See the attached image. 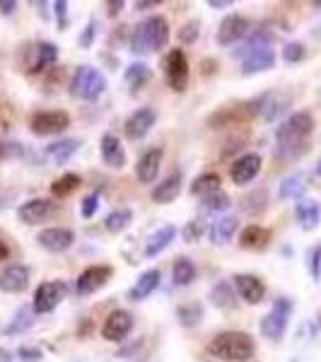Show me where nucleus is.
<instances>
[{
  "mask_svg": "<svg viewBox=\"0 0 321 362\" xmlns=\"http://www.w3.org/2000/svg\"><path fill=\"white\" fill-rule=\"evenodd\" d=\"M8 256H10V247L3 242V239H0V261H5Z\"/></svg>",
  "mask_w": 321,
  "mask_h": 362,
  "instance_id": "864d4df0",
  "label": "nucleus"
},
{
  "mask_svg": "<svg viewBox=\"0 0 321 362\" xmlns=\"http://www.w3.org/2000/svg\"><path fill=\"white\" fill-rule=\"evenodd\" d=\"M25 155L22 143H8V140H0V160H10V157Z\"/></svg>",
  "mask_w": 321,
  "mask_h": 362,
  "instance_id": "a19ab883",
  "label": "nucleus"
},
{
  "mask_svg": "<svg viewBox=\"0 0 321 362\" xmlns=\"http://www.w3.org/2000/svg\"><path fill=\"white\" fill-rule=\"evenodd\" d=\"M208 5L215 10H225V8H232V0H208Z\"/></svg>",
  "mask_w": 321,
  "mask_h": 362,
  "instance_id": "09e8293b",
  "label": "nucleus"
},
{
  "mask_svg": "<svg viewBox=\"0 0 321 362\" xmlns=\"http://www.w3.org/2000/svg\"><path fill=\"white\" fill-rule=\"evenodd\" d=\"M305 56H307V49H305V44H300V42H290L283 49V61L285 63H300Z\"/></svg>",
  "mask_w": 321,
  "mask_h": 362,
  "instance_id": "ea45409f",
  "label": "nucleus"
},
{
  "mask_svg": "<svg viewBox=\"0 0 321 362\" xmlns=\"http://www.w3.org/2000/svg\"><path fill=\"white\" fill-rule=\"evenodd\" d=\"M179 194H182V177H179V174H172V177L160 181V184L153 189V201L160 203V206H167V203L177 201Z\"/></svg>",
  "mask_w": 321,
  "mask_h": 362,
  "instance_id": "5701e85b",
  "label": "nucleus"
},
{
  "mask_svg": "<svg viewBox=\"0 0 321 362\" xmlns=\"http://www.w3.org/2000/svg\"><path fill=\"white\" fill-rule=\"evenodd\" d=\"M155 121H157V114L153 112V109H148V107H145V109H138V112H133V114L126 119V124H124L126 138H128V140H140V138H145L150 131H153Z\"/></svg>",
  "mask_w": 321,
  "mask_h": 362,
  "instance_id": "ddd939ff",
  "label": "nucleus"
},
{
  "mask_svg": "<svg viewBox=\"0 0 321 362\" xmlns=\"http://www.w3.org/2000/svg\"><path fill=\"white\" fill-rule=\"evenodd\" d=\"M235 285H237L239 297H242L244 302H249V305H259V302L266 297V285L256 276H249V273H239V276H235Z\"/></svg>",
  "mask_w": 321,
  "mask_h": 362,
  "instance_id": "f3484780",
  "label": "nucleus"
},
{
  "mask_svg": "<svg viewBox=\"0 0 321 362\" xmlns=\"http://www.w3.org/2000/svg\"><path fill=\"white\" fill-rule=\"evenodd\" d=\"M78 150H80V140H75V138L56 140V143H51L49 148H46V157H49L54 165H63V162H68Z\"/></svg>",
  "mask_w": 321,
  "mask_h": 362,
  "instance_id": "b1692460",
  "label": "nucleus"
},
{
  "mask_svg": "<svg viewBox=\"0 0 321 362\" xmlns=\"http://www.w3.org/2000/svg\"><path fill=\"white\" fill-rule=\"evenodd\" d=\"M317 174H321V160H319V165H317Z\"/></svg>",
  "mask_w": 321,
  "mask_h": 362,
  "instance_id": "5fc2aeb1",
  "label": "nucleus"
},
{
  "mask_svg": "<svg viewBox=\"0 0 321 362\" xmlns=\"http://www.w3.org/2000/svg\"><path fill=\"white\" fill-rule=\"evenodd\" d=\"M174 235H177V227L174 225H165L155 232L153 237L148 239V247H145V256H157L160 251H165L169 244L174 242Z\"/></svg>",
  "mask_w": 321,
  "mask_h": 362,
  "instance_id": "bb28decb",
  "label": "nucleus"
},
{
  "mask_svg": "<svg viewBox=\"0 0 321 362\" xmlns=\"http://www.w3.org/2000/svg\"><path fill=\"white\" fill-rule=\"evenodd\" d=\"M51 210H54V203L51 201H46V198H32V201L22 203L20 210H17V218L25 225H37L49 218Z\"/></svg>",
  "mask_w": 321,
  "mask_h": 362,
  "instance_id": "a211bd4d",
  "label": "nucleus"
},
{
  "mask_svg": "<svg viewBox=\"0 0 321 362\" xmlns=\"http://www.w3.org/2000/svg\"><path fill=\"white\" fill-rule=\"evenodd\" d=\"M210 302H213L218 309H235L237 300H235V290H232V285L227 283V280L215 285L213 293H210Z\"/></svg>",
  "mask_w": 321,
  "mask_h": 362,
  "instance_id": "c85d7f7f",
  "label": "nucleus"
},
{
  "mask_svg": "<svg viewBox=\"0 0 321 362\" xmlns=\"http://www.w3.org/2000/svg\"><path fill=\"white\" fill-rule=\"evenodd\" d=\"M42 358H44V353L39 348H29V346L17 348V360H22V362H42Z\"/></svg>",
  "mask_w": 321,
  "mask_h": 362,
  "instance_id": "37998d69",
  "label": "nucleus"
},
{
  "mask_svg": "<svg viewBox=\"0 0 321 362\" xmlns=\"http://www.w3.org/2000/svg\"><path fill=\"white\" fill-rule=\"evenodd\" d=\"M314 131V116L309 112H295L276 131V155L280 160H297L307 153V140Z\"/></svg>",
  "mask_w": 321,
  "mask_h": 362,
  "instance_id": "f257e3e1",
  "label": "nucleus"
},
{
  "mask_svg": "<svg viewBox=\"0 0 321 362\" xmlns=\"http://www.w3.org/2000/svg\"><path fill=\"white\" fill-rule=\"evenodd\" d=\"M273 39L266 32H254L249 34L247 44L237 51L239 61H242V73L244 75H254V73H264L276 66V51L271 49Z\"/></svg>",
  "mask_w": 321,
  "mask_h": 362,
  "instance_id": "f03ea898",
  "label": "nucleus"
},
{
  "mask_svg": "<svg viewBox=\"0 0 321 362\" xmlns=\"http://www.w3.org/2000/svg\"><path fill=\"white\" fill-rule=\"evenodd\" d=\"M54 10H56V17H58V25H61V29H66L68 27V20H66L68 3L66 0H58V3H54Z\"/></svg>",
  "mask_w": 321,
  "mask_h": 362,
  "instance_id": "49530a36",
  "label": "nucleus"
},
{
  "mask_svg": "<svg viewBox=\"0 0 321 362\" xmlns=\"http://www.w3.org/2000/svg\"><path fill=\"white\" fill-rule=\"evenodd\" d=\"M66 297V283L61 280H51V283H42L34 293L32 309L37 314H49L61 305V300Z\"/></svg>",
  "mask_w": 321,
  "mask_h": 362,
  "instance_id": "6e6552de",
  "label": "nucleus"
},
{
  "mask_svg": "<svg viewBox=\"0 0 321 362\" xmlns=\"http://www.w3.org/2000/svg\"><path fill=\"white\" fill-rule=\"evenodd\" d=\"M249 34V20L242 15H230L220 22L218 29V44L220 46H232L237 44L239 39H244Z\"/></svg>",
  "mask_w": 321,
  "mask_h": 362,
  "instance_id": "4468645a",
  "label": "nucleus"
},
{
  "mask_svg": "<svg viewBox=\"0 0 321 362\" xmlns=\"http://www.w3.org/2000/svg\"><path fill=\"white\" fill-rule=\"evenodd\" d=\"M131 331H133V314L126 312V309H114L102 326V336L107 341H124Z\"/></svg>",
  "mask_w": 321,
  "mask_h": 362,
  "instance_id": "f8f14e48",
  "label": "nucleus"
},
{
  "mask_svg": "<svg viewBox=\"0 0 321 362\" xmlns=\"http://www.w3.org/2000/svg\"><path fill=\"white\" fill-rule=\"evenodd\" d=\"M32 312H34L32 307H22L20 312L15 314V319L8 324V329H5V334H8V336H13V334H22V331H27L29 326L34 324Z\"/></svg>",
  "mask_w": 321,
  "mask_h": 362,
  "instance_id": "c9c22d12",
  "label": "nucleus"
},
{
  "mask_svg": "<svg viewBox=\"0 0 321 362\" xmlns=\"http://www.w3.org/2000/svg\"><path fill=\"white\" fill-rule=\"evenodd\" d=\"M97 208H99V194L85 196V201H83V218H92V215L97 213Z\"/></svg>",
  "mask_w": 321,
  "mask_h": 362,
  "instance_id": "c03bdc74",
  "label": "nucleus"
},
{
  "mask_svg": "<svg viewBox=\"0 0 321 362\" xmlns=\"http://www.w3.org/2000/svg\"><path fill=\"white\" fill-rule=\"evenodd\" d=\"M13 360H15V355L10 353V350L0 348V362H13Z\"/></svg>",
  "mask_w": 321,
  "mask_h": 362,
  "instance_id": "603ef678",
  "label": "nucleus"
},
{
  "mask_svg": "<svg viewBox=\"0 0 321 362\" xmlns=\"http://www.w3.org/2000/svg\"><path fill=\"white\" fill-rule=\"evenodd\" d=\"M58 61V46L51 44V42H42L37 44V58H34L32 63V73H42V70H46L49 66H56Z\"/></svg>",
  "mask_w": 321,
  "mask_h": 362,
  "instance_id": "cd10ccee",
  "label": "nucleus"
},
{
  "mask_svg": "<svg viewBox=\"0 0 321 362\" xmlns=\"http://www.w3.org/2000/svg\"><path fill=\"white\" fill-rule=\"evenodd\" d=\"M102 160L104 165L114 167V169H121L126 165V150L121 145V140L114 136V133H104L102 136Z\"/></svg>",
  "mask_w": 321,
  "mask_h": 362,
  "instance_id": "6ab92c4d",
  "label": "nucleus"
},
{
  "mask_svg": "<svg viewBox=\"0 0 321 362\" xmlns=\"http://www.w3.org/2000/svg\"><path fill=\"white\" fill-rule=\"evenodd\" d=\"M80 184H83V179H80L78 174H63L61 179H56L54 184H51V194L56 198H68L70 194H75V191L80 189Z\"/></svg>",
  "mask_w": 321,
  "mask_h": 362,
  "instance_id": "7c9ffc66",
  "label": "nucleus"
},
{
  "mask_svg": "<svg viewBox=\"0 0 321 362\" xmlns=\"http://www.w3.org/2000/svg\"><path fill=\"white\" fill-rule=\"evenodd\" d=\"M17 10V3H13V0H0V13L3 15H13Z\"/></svg>",
  "mask_w": 321,
  "mask_h": 362,
  "instance_id": "de8ad7c7",
  "label": "nucleus"
},
{
  "mask_svg": "<svg viewBox=\"0 0 321 362\" xmlns=\"http://www.w3.org/2000/svg\"><path fill=\"white\" fill-rule=\"evenodd\" d=\"M201 203H203V210H208V213H223V210H230L232 206L230 196H227L225 191H215V194L201 198Z\"/></svg>",
  "mask_w": 321,
  "mask_h": 362,
  "instance_id": "e433bc0d",
  "label": "nucleus"
},
{
  "mask_svg": "<svg viewBox=\"0 0 321 362\" xmlns=\"http://www.w3.org/2000/svg\"><path fill=\"white\" fill-rule=\"evenodd\" d=\"M167 83L174 92H184L189 87V58L182 49H172L167 56Z\"/></svg>",
  "mask_w": 321,
  "mask_h": 362,
  "instance_id": "1a4fd4ad",
  "label": "nucleus"
},
{
  "mask_svg": "<svg viewBox=\"0 0 321 362\" xmlns=\"http://www.w3.org/2000/svg\"><path fill=\"white\" fill-rule=\"evenodd\" d=\"M239 227V220L235 218V215H223V218H218L213 225L208 227V237L213 244H218V247H223V244H227L232 239V235L237 232Z\"/></svg>",
  "mask_w": 321,
  "mask_h": 362,
  "instance_id": "412c9836",
  "label": "nucleus"
},
{
  "mask_svg": "<svg viewBox=\"0 0 321 362\" xmlns=\"http://www.w3.org/2000/svg\"><path fill=\"white\" fill-rule=\"evenodd\" d=\"M131 223H133V213L128 208H121V210H114L112 215H107L104 227H107L109 232H114V235H119V232H124Z\"/></svg>",
  "mask_w": 321,
  "mask_h": 362,
  "instance_id": "72a5a7b5",
  "label": "nucleus"
},
{
  "mask_svg": "<svg viewBox=\"0 0 321 362\" xmlns=\"http://www.w3.org/2000/svg\"><path fill=\"white\" fill-rule=\"evenodd\" d=\"M112 276H114L112 266H90L80 273L78 280H75V290H78L80 295H95L97 290H102L104 285L109 283Z\"/></svg>",
  "mask_w": 321,
  "mask_h": 362,
  "instance_id": "9d476101",
  "label": "nucleus"
},
{
  "mask_svg": "<svg viewBox=\"0 0 321 362\" xmlns=\"http://www.w3.org/2000/svg\"><path fill=\"white\" fill-rule=\"evenodd\" d=\"M208 232V227L206 223H203L201 218H196V220H191V223H186L184 225V230H182V237H184V242H189V244H194L198 242L203 235Z\"/></svg>",
  "mask_w": 321,
  "mask_h": 362,
  "instance_id": "58836bf2",
  "label": "nucleus"
},
{
  "mask_svg": "<svg viewBox=\"0 0 321 362\" xmlns=\"http://www.w3.org/2000/svg\"><path fill=\"white\" fill-rule=\"evenodd\" d=\"M169 42V22L165 17L153 15L143 20L140 25L133 27L131 34V51L133 54H153V51H162Z\"/></svg>",
  "mask_w": 321,
  "mask_h": 362,
  "instance_id": "20e7f679",
  "label": "nucleus"
},
{
  "mask_svg": "<svg viewBox=\"0 0 321 362\" xmlns=\"http://www.w3.org/2000/svg\"><path fill=\"white\" fill-rule=\"evenodd\" d=\"M198 22L194 20V22H186V25L179 29V39H182L184 44H194L196 39H198Z\"/></svg>",
  "mask_w": 321,
  "mask_h": 362,
  "instance_id": "79ce46f5",
  "label": "nucleus"
},
{
  "mask_svg": "<svg viewBox=\"0 0 321 362\" xmlns=\"http://www.w3.org/2000/svg\"><path fill=\"white\" fill-rule=\"evenodd\" d=\"M155 5H160V0H140V3H136V8L148 10V8H155Z\"/></svg>",
  "mask_w": 321,
  "mask_h": 362,
  "instance_id": "3c124183",
  "label": "nucleus"
},
{
  "mask_svg": "<svg viewBox=\"0 0 321 362\" xmlns=\"http://www.w3.org/2000/svg\"><path fill=\"white\" fill-rule=\"evenodd\" d=\"M305 189H307L305 174H293V177L283 179V184H280V189H278V196L280 198H300L305 194Z\"/></svg>",
  "mask_w": 321,
  "mask_h": 362,
  "instance_id": "2f4dec72",
  "label": "nucleus"
},
{
  "mask_svg": "<svg viewBox=\"0 0 321 362\" xmlns=\"http://www.w3.org/2000/svg\"><path fill=\"white\" fill-rule=\"evenodd\" d=\"M160 165H162V150L160 148L148 150V153L140 157L138 165H136L138 179L143 181V184H153V181L157 179V174H160Z\"/></svg>",
  "mask_w": 321,
  "mask_h": 362,
  "instance_id": "aec40b11",
  "label": "nucleus"
},
{
  "mask_svg": "<svg viewBox=\"0 0 321 362\" xmlns=\"http://www.w3.org/2000/svg\"><path fill=\"white\" fill-rule=\"evenodd\" d=\"M95 27H97V22H95V20L87 22L83 37H80V46H83V49H87V46H92V39H95Z\"/></svg>",
  "mask_w": 321,
  "mask_h": 362,
  "instance_id": "a18cd8bd",
  "label": "nucleus"
},
{
  "mask_svg": "<svg viewBox=\"0 0 321 362\" xmlns=\"http://www.w3.org/2000/svg\"><path fill=\"white\" fill-rule=\"evenodd\" d=\"M150 75L153 73H150V68L145 63H131L126 68V83L131 85V90H140L150 80Z\"/></svg>",
  "mask_w": 321,
  "mask_h": 362,
  "instance_id": "f704fd0d",
  "label": "nucleus"
},
{
  "mask_svg": "<svg viewBox=\"0 0 321 362\" xmlns=\"http://www.w3.org/2000/svg\"><path fill=\"white\" fill-rule=\"evenodd\" d=\"M107 8H109V15H119L121 13V8H124V3H121V0H116V3H114V0H109V3H107Z\"/></svg>",
  "mask_w": 321,
  "mask_h": 362,
  "instance_id": "8fccbe9b",
  "label": "nucleus"
},
{
  "mask_svg": "<svg viewBox=\"0 0 321 362\" xmlns=\"http://www.w3.org/2000/svg\"><path fill=\"white\" fill-rule=\"evenodd\" d=\"M194 280H196L194 261L177 259V264H174V285H179V288H186V285H191Z\"/></svg>",
  "mask_w": 321,
  "mask_h": 362,
  "instance_id": "473e14b6",
  "label": "nucleus"
},
{
  "mask_svg": "<svg viewBox=\"0 0 321 362\" xmlns=\"http://www.w3.org/2000/svg\"><path fill=\"white\" fill-rule=\"evenodd\" d=\"M259 172H261V155H256V153L242 155L239 160L232 162V167H230V177L237 186L252 184V181L259 177Z\"/></svg>",
  "mask_w": 321,
  "mask_h": 362,
  "instance_id": "9b49d317",
  "label": "nucleus"
},
{
  "mask_svg": "<svg viewBox=\"0 0 321 362\" xmlns=\"http://www.w3.org/2000/svg\"><path fill=\"white\" fill-rule=\"evenodd\" d=\"M160 271L157 268H150V271H145L143 276L136 280V285H133L131 290H128V297L131 300H145L148 295H153V290L160 285Z\"/></svg>",
  "mask_w": 321,
  "mask_h": 362,
  "instance_id": "393cba45",
  "label": "nucleus"
},
{
  "mask_svg": "<svg viewBox=\"0 0 321 362\" xmlns=\"http://www.w3.org/2000/svg\"><path fill=\"white\" fill-rule=\"evenodd\" d=\"M37 242L42 244L46 251H54V254H61V251H66L73 247L75 242V235L73 230H68V227H49V230H42L37 235Z\"/></svg>",
  "mask_w": 321,
  "mask_h": 362,
  "instance_id": "2eb2a0df",
  "label": "nucleus"
},
{
  "mask_svg": "<svg viewBox=\"0 0 321 362\" xmlns=\"http://www.w3.org/2000/svg\"><path fill=\"white\" fill-rule=\"evenodd\" d=\"M68 126H70V116L66 112H39L29 119V131L39 138L63 133Z\"/></svg>",
  "mask_w": 321,
  "mask_h": 362,
  "instance_id": "0eeeda50",
  "label": "nucleus"
},
{
  "mask_svg": "<svg viewBox=\"0 0 321 362\" xmlns=\"http://www.w3.org/2000/svg\"><path fill=\"white\" fill-rule=\"evenodd\" d=\"M295 215H297V223H300L302 230H314L321 220V206L317 201H300L295 206Z\"/></svg>",
  "mask_w": 321,
  "mask_h": 362,
  "instance_id": "a878e982",
  "label": "nucleus"
},
{
  "mask_svg": "<svg viewBox=\"0 0 321 362\" xmlns=\"http://www.w3.org/2000/svg\"><path fill=\"white\" fill-rule=\"evenodd\" d=\"M290 312H293V302H290L288 297H278V300L273 302L271 312L261 319V334L266 338H273V341L283 338L285 329H288Z\"/></svg>",
  "mask_w": 321,
  "mask_h": 362,
  "instance_id": "423d86ee",
  "label": "nucleus"
},
{
  "mask_svg": "<svg viewBox=\"0 0 321 362\" xmlns=\"http://www.w3.org/2000/svg\"><path fill=\"white\" fill-rule=\"evenodd\" d=\"M210 355L225 362H249L256 353L254 338L244 331H225L210 341Z\"/></svg>",
  "mask_w": 321,
  "mask_h": 362,
  "instance_id": "7ed1b4c3",
  "label": "nucleus"
},
{
  "mask_svg": "<svg viewBox=\"0 0 321 362\" xmlns=\"http://www.w3.org/2000/svg\"><path fill=\"white\" fill-rule=\"evenodd\" d=\"M29 288V268L22 264H13L8 266L3 273H0V290L3 293H25Z\"/></svg>",
  "mask_w": 321,
  "mask_h": 362,
  "instance_id": "dca6fc26",
  "label": "nucleus"
},
{
  "mask_svg": "<svg viewBox=\"0 0 321 362\" xmlns=\"http://www.w3.org/2000/svg\"><path fill=\"white\" fill-rule=\"evenodd\" d=\"M268 242H271V230L261 225H249L239 232V247L242 249H252V251H259V249H266Z\"/></svg>",
  "mask_w": 321,
  "mask_h": 362,
  "instance_id": "4be33fe9",
  "label": "nucleus"
},
{
  "mask_svg": "<svg viewBox=\"0 0 321 362\" xmlns=\"http://www.w3.org/2000/svg\"><path fill=\"white\" fill-rule=\"evenodd\" d=\"M107 90V80L92 66H80L75 70L73 80H70V95L85 99V102H95L102 97V92Z\"/></svg>",
  "mask_w": 321,
  "mask_h": 362,
  "instance_id": "39448f33",
  "label": "nucleus"
},
{
  "mask_svg": "<svg viewBox=\"0 0 321 362\" xmlns=\"http://www.w3.org/2000/svg\"><path fill=\"white\" fill-rule=\"evenodd\" d=\"M215 191H220V177L215 172L201 174V177H196L194 184H191V194L198 198H206L210 194H215Z\"/></svg>",
  "mask_w": 321,
  "mask_h": 362,
  "instance_id": "c756f323",
  "label": "nucleus"
},
{
  "mask_svg": "<svg viewBox=\"0 0 321 362\" xmlns=\"http://www.w3.org/2000/svg\"><path fill=\"white\" fill-rule=\"evenodd\" d=\"M177 317L182 321V326H198L203 319V307L191 302V305H182L177 309Z\"/></svg>",
  "mask_w": 321,
  "mask_h": 362,
  "instance_id": "4c0bfd02",
  "label": "nucleus"
}]
</instances>
